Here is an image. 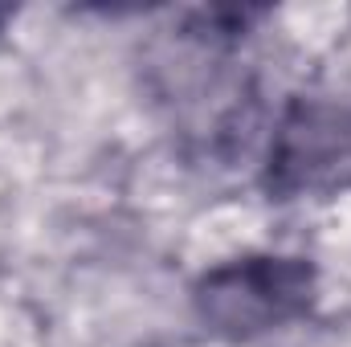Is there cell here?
<instances>
[{
    "mask_svg": "<svg viewBox=\"0 0 351 347\" xmlns=\"http://www.w3.org/2000/svg\"><path fill=\"white\" fill-rule=\"evenodd\" d=\"M311 298L315 265L306 258H241L196 282L200 323L229 339H254L306 315Z\"/></svg>",
    "mask_w": 351,
    "mask_h": 347,
    "instance_id": "cell-1",
    "label": "cell"
},
{
    "mask_svg": "<svg viewBox=\"0 0 351 347\" xmlns=\"http://www.w3.org/2000/svg\"><path fill=\"white\" fill-rule=\"evenodd\" d=\"M351 184V102L298 98L269 143L265 188L282 200Z\"/></svg>",
    "mask_w": 351,
    "mask_h": 347,
    "instance_id": "cell-2",
    "label": "cell"
}]
</instances>
